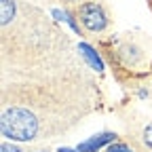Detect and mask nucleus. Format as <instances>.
<instances>
[{
  "mask_svg": "<svg viewBox=\"0 0 152 152\" xmlns=\"http://www.w3.org/2000/svg\"><path fill=\"white\" fill-rule=\"evenodd\" d=\"M112 140H114L112 133H102V135H97V137H93V140L80 144V146H78V152H91V150H97L99 146H104V144H108V142H112Z\"/></svg>",
  "mask_w": 152,
  "mask_h": 152,
  "instance_id": "3",
  "label": "nucleus"
},
{
  "mask_svg": "<svg viewBox=\"0 0 152 152\" xmlns=\"http://www.w3.org/2000/svg\"><path fill=\"white\" fill-rule=\"evenodd\" d=\"M0 7H2V15H0V21H2V23H9L11 19H13V13H15L13 0H0Z\"/></svg>",
  "mask_w": 152,
  "mask_h": 152,
  "instance_id": "5",
  "label": "nucleus"
},
{
  "mask_svg": "<svg viewBox=\"0 0 152 152\" xmlns=\"http://www.w3.org/2000/svg\"><path fill=\"white\" fill-rule=\"evenodd\" d=\"M2 133L11 140H17V142H28L36 135V129H38V123L34 118V114L23 110V108H11L2 114Z\"/></svg>",
  "mask_w": 152,
  "mask_h": 152,
  "instance_id": "1",
  "label": "nucleus"
},
{
  "mask_svg": "<svg viewBox=\"0 0 152 152\" xmlns=\"http://www.w3.org/2000/svg\"><path fill=\"white\" fill-rule=\"evenodd\" d=\"M61 152H78V150H68V148H61Z\"/></svg>",
  "mask_w": 152,
  "mask_h": 152,
  "instance_id": "9",
  "label": "nucleus"
},
{
  "mask_svg": "<svg viewBox=\"0 0 152 152\" xmlns=\"http://www.w3.org/2000/svg\"><path fill=\"white\" fill-rule=\"evenodd\" d=\"M80 19H83L85 28H89L93 32H99L106 28V15H104L102 7H97V4H85L80 9Z\"/></svg>",
  "mask_w": 152,
  "mask_h": 152,
  "instance_id": "2",
  "label": "nucleus"
},
{
  "mask_svg": "<svg viewBox=\"0 0 152 152\" xmlns=\"http://www.w3.org/2000/svg\"><path fill=\"white\" fill-rule=\"evenodd\" d=\"M78 49L83 51V55H85V59H87V61H89V64H91V66H93L95 70H104V66H102V61H99V57H97V53H95V51H93V49H91L89 45H80Z\"/></svg>",
  "mask_w": 152,
  "mask_h": 152,
  "instance_id": "4",
  "label": "nucleus"
},
{
  "mask_svg": "<svg viewBox=\"0 0 152 152\" xmlns=\"http://www.w3.org/2000/svg\"><path fill=\"white\" fill-rule=\"evenodd\" d=\"M144 140H146V144L152 148V125L146 127V131H144Z\"/></svg>",
  "mask_w": 152,
  "mask_h": 152,
  "instance_id": "7",
  "label": "nucleus"
},
{
  "mask_svg": "<svg viewBox=\"0 0 152 152\" xmlns=\"http://www.w3.org/2000/svg\"><path fill=\"white\" fill-rule=\"evenodd\" d=\"M108 152H131V150L127 146H123V144H114V146L108 148Z\"/></svg>",
  "mask_w": 152,
  "mask_h": 152,
  "instance_id": "6",
  "label": "nucleus"
},
{
  "mask_svg": "<svg viewBox=\"0 0 152 152\" xmlns=\"http://www.w3.org/2000/svg\"><path fill=\"white\" fill-rule=\"evenodd\" d=\"M0 152H21L19 148H15V146H9V144H4L2 148H0Z\"/></svg>",
  "mask_w": 152,
  "mask_h": 152,
  "instance_id": "8",
  "label": "nucleus"
}]
</instances>
